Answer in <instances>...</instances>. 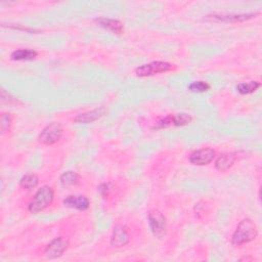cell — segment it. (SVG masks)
Instances as JSON below:
<instances>
[{
	"instance_id": "9",
	"label": "cell",
	"mask_w": 262,
	"mask_h": 262,
	"mask_svg": "<svg viewBox=\"0 0 262 262\" xmlns=\"http://www.w3.org/2000/svg\"><path fill=\"white\" fill-rule=\"evenodd\" d=\"M215 150L211 147H203L192 151L189 156V162L196 166H205L213 161Z\"/></svg>"
},
{
	"instance_id": "21",
	"label": "cell",
	"mask_w": 262,
	"mask_h": 262,
	"mask_svg": "<svg viewBox=\"0 0 262 262\" xmlns=\"http://www.w3.org/2000/svg\"><path fill=\"white\" fill-rule=\"evenodd\" d=\"M113 188H114V186H113V184L111 182H103V183H101L98 186V191H99L101 196L106 198V196L110 195V193L112 192Z\"/></svg>"
},
{
	"instance_id": "5",
	"label": "cell",
	"mask_w": 262,
	"mask_h": 262,
	"mask_svg": "<svg viewBox=\"0 0 262 262\" xmlns=\"http://www.w3.org/2000/svg\"><path fill=\"white\" fill-rule=\"evenodd\" d=\"M63 133L62 126L57 122H52L48 124L38 136V141L41 144L45 145H52L59 141Z\"/></svg>"
},
{
	"instance_id": "8",
	"label": "cell",
	"mask_w": 262,
	"mask_h": 262,
	"mask_svg": "<svg viewBox=\"0 0 262 262\" xmlns=\"http://www.w3.org/2000/svg\"><path fill=\"white\" fill-rule=\"evenodd\" d=\"M69 247V241L63 236L53 238L44 249V255L48 259H55L60 257Z\"/></svg>"
},
{
	"instance_id": "20",
	"label": "cell",
	"mask_w": 262,
	"mask_h": 262,
	"mask_svg": "<svg viewBox=\"0 0 262 262\" xmlns=\"http://www.w3.org/2000/svg\"><path fill=\"white\" fill-rule=\"evenodd\" d=\"M11 122H12V118H11L10 114L2 113V115H1V123H0L2 133H5V132L9 131L10 126H11Z\"/></svg>"
},
{
	"instance_id": "16",
	"label": "cell",
	"mask_w": 262,
	"mask_h": 262,
	"mask_svg": "<svg viewBox=\"0 0 262 262\" xmlns=\"http://www.w3.org/2000/svg\"><path fill=\"white\" fill-rule=\"evenodd\" d=\"M39 183V178L34 173H28L24 175L19 180V186L25 190H32Z\"/></svg>"
},
{
	"instance_id": "1",
	"label": "cell",
	"mask_w": 262,
	"mask_h": 262,
	"mask_svg": "<svg viewBox=\"0 0 262 262\" xmlns=\"http://www.w3.org/2000/svg\"><path fill=\"white\" fill-rule=\"evenodd\" d=\"M258 234L257 226L250 218H244L236 226L231 236V244L234 247H239L248 244L256 238Z\"/></svg>"
},
{
	"instance_id": "4",
	"label": "cell",
	"mask_w": 262,
	"mask_h": 262,
	"mask_svg": "<svg viewBox=\"0 0 262 262\" xmlns=\"http://www.w3.org/2000/svg\"><path fill=\"white\" fill-rule=\"evenodd\" d=\"M192 122V116L187 113L170 114L161 118L152 127V129H164L168 127H181Z\"/></svg>"
},
{
	"instance_id": "6",
	"label": "cell",
	"mask_w": 262,
	"mask_h": 262,
	"mask_svg": "<svg viewBox=\"0 0 262 262\" xmlns=\"http://www.w3.org/2000/svg\"><path fill=\"white\" fill-rule=\"evenodd\" d=\"M258 14L259 12H249V13H238V14L237 13H213V14H208L206 18L213 21L235 24V23L247 21Z\"/></svg>"
},
{
	"instance_id": "17",
	"label": "cell",
	"mask_w": 262,
	"mask_h": 262,
	"mask_svg": "<svg viewBox=\"0 0 262 262\" xmlns=\"http://www.w3.org/2000/svg\"><path fill=\"white\" fill-rule=\"evenodd\" d=\"M79 180H80V176L75 171L63 172L60 175V178H59V181H60L61 185L64 186V187L74 186V185H76L79 182Z\"/></svg>"
},
{
	"instance_id": "3",
	"label": "cell",
	"mask_w": 262,
	"mask_h": 262,
	"mask_svg": "<svg viewBox=\"0 0 262 262\" xmlns=\"http://www.w3.org/2000/svg\"><path fill=\"white\" fill-rule=\"evenodd\" d=\"M173 69H175V64L173 63H170L168 61L156 60L137 67L135 69V74L138 77H149L157 74L167 73L169 71H172Z\"/></svg>"
},
{
	"instance_id": "10",
	"label": "cell",
	"mask_w": 262,
	"mask_h": 262,
	"mask_svg": "<svg viewBox=\"0 0 262 262\" xmlns=\"http://www.w3.org/2000/svg\"><path fill=\"white\" fill-rule=\"evenodd\" d=\"M130 242V235L125 225L117 224L113 230L111 237V245L115 248H121L126 246Z\"/></svg>"
},
{
	"instance_id": "11",
	"label": "cell",
	"mask_w": 262,
	"mask_h": 262,
	"mask_svg": "<svg viewBox=\"0 0 262 262\" xmlns=\"http://www.w3.org/2000/svg\"><path fill=\"white\" fill-rule=\"evenodd\" d=\"M62 203L66 207L79 211H85L90 206V201L83 194H70L63 199Z\"/></svg>"
},
{
	"instance_id": "12",
	"label": "cell",
	"mask_w": 262,
	"mask_h": 262,
	"mask_svg": "<svg viewBox=\"0 0 262 262\" xmlns=\"http://www.w3.org/2000/svg\"><path fill=\"white\" fill-rule=\"evenodd\" d=\"M105 108L104 107H96L93 108L91 111H87L84 113H81L79 115H77L73 121L77 124H89V123H93L96 120L100 119L104 114H105Z\"/></svg>"
},
{
	"instance_id": "18",
	"label": "cell",
	"mask_w": 262,
	"mask_h": 262,
	"mask_svg": "<svg viewBox=\"0 0 262 262\" xmlns=\"http://www.w3.org/2000/svg\"><path fill=\"white\" fill-rule=\"evenodd\" d=\"M261 86V83L259 81H248L243 82L236 86V90L241 94H251L255 92L259 87Z\"/></svg>"
},
{
	"instance_id": "14",
	"label": "cell",
	"mask_w": 262,
	"mask_h": 262,
	"mask_svg": "<svg viewBox=\"0 0 262 262\" xmlns=\"http://www.w3.org/2000/svg\"><path fill=\"white\" fill-rule=\"evenodd\" d=\"M95 21L102 27L103 29L114 33V34H122L124 32V26L123 24L115 18H108V17H98L95 18Z\"/></svg>"
},
{
	"instance_id": "7",
	"label": "cell",
	"mask_w": 262,
	"mask_h": 262,
	"mask_svg": "<svg viewBox=\"0 0 262 262\" xmlns=\"http://www.w3.org/2000/svg\"><path fill=\"white\" fill-rule=\"evenodd\" d=\"M148 225L152 234L157 237H162L166 233V219L165 216L158 210L149 211L147 214Z\"/></svg>"
},
{
	"instance_id": "2",
	"label": "cell",
	"mask_w": 262,
	"mask_h": 262,
	"mask_svg": "<svg viewBox=\"0 0 262 262\" xmlns=\"http://www.w3.org/2000/svg\"><path fill=\"white\" fill-rule=\"evenodd\" d=\"M54 199V191L51 186L43 185L40 187L28 205V210L32 214H37L48 208Z\"/></svg>"
},
{
	"instance_id": "15",
	"label": "cell",
	"mask_w": 262,
	"mask_h": 262,
	"mask_svg": "<svg viewBox=\"0 0 262 262\" xmlns=\"http://www.w3.org/2000/svg\"><path fill=\"white\" fill-rule=\"evenodd\" d=\"M38 53L37 51L33 49H28V48H20L14 50L10 54V58L15 61H21V60H33L37 57Z\"/></svg>"
},
{
	"instance_id": "19",
	"label": "cell",
	"mask_w": 262,
	"mask_h": 262,
	"mask_svg": "<svg viewBox=\"0 0 262 262\" xmlns=\"http://www.w3.org/2000/svg\"><path fill=\"white\" fill-rule=\"evenodd\" d=\"M211 88V85L205 81H195L188 85V90L191 92H206Z\"/></svg>"
},
{
	"instance_id": "13",
	"label": "cell",
	"mask_w": 262,
	"mask_h": 262,
	"mask_svg": "<svg viewBox=\"0 0 262 262\" xmlns=\"http://www.w3.org/2000/svg\"><path fill=\"white\" fill-rule=\"evenodd\" d=\"M237 158H238V154L235 151L224 152L220 155L215 161V168L220 172H225L234 164Z\"/></svg>"
}]
</instances>
